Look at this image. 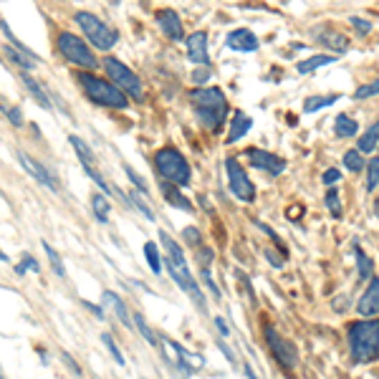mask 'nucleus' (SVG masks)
<instances>
[{
    "instance_id": "1",
    "label": "nucleus",
    "mask_w": 379,
    "mask_h": 379,
    "mask_svg": "<svg viewBox=\"0 0 379 379\" xmlns=\"http://www.w3.org/2000/svg\"><path fill=\"white\" fill-rule=\"evenodd\" d=\"M160 241H162V248H165V261H167V270H169V276L175 278V284L183 288L185 293H187L190 299L195 301L197 306L205 311V299H203V291H200V286H197L195 276L190 273L187 268V261H185V255H183V248L175 243V238L169 233H165L162 230L160 233Z\"/></svg>"
},
{
    "instance_id": "2",
    "label": "nucleus",
    "mask_w": 379,
    "mask_h": 379,
    "mask_svg": "<svg viewBox=\"0 0 379 379\" xmlns=\"http://www.w3.org/2000/svg\"><path fill=\"white\" fill-rule=\"evenodd\" d=\"M190 102L195 107L197 119L203 122L212 134H218L223 127H225L228 119V99L220 89H203L197 86L192 94H190Z\"/></svg>"
},
{
    "instance_id": "3",
    "label": "nucleus",
    "mask_w": 379,
    "mask_h": 379,
    "mask_svg": "<svg viewBox=\"0 0 379 379\" xmlns=\"http://www.w3.org/2000/svg\"><path fill=\"white\" fill-rule=\"evenodd\" d=\"M346 339H349V349L354 362L372 364V362L379 359V319H362L349 324Z\"/></svg>"
},
{
    "instance_id": "4",
    "label": "nucleus",
    "mask_w": 379,
    "mask_h": 379,
    "mask_svg": "<svg viewBox=\"0 0 379 379\" xmlns=\"http://www.w3.org/2000/svg\"><path fill=\"white\" fill-rule=\"evenodd\" d=\"M79 84L89 102L99 104V107H107V109H127L129 107L127 94L111 79L107 81L94 73H79Z\"/></svg>"
},
{
    "instance_id": "5",
    "label": "nucleus",
    "mask_w": 379,
    "mask_h": 379,
    "mask_svg": "<svg viewBox=\"0 0 379 379\" xmlns=\"http://www.w3.org/2000/svg\"><path fill=\"white\" fill-rule=\"evenodd\" d=\"M154 167L160 172V177L165 183H172L177 187H183V185L190 183V165L187 160L183 157V152H177L175 147H162L157 149L154 154Z\"/></svg>"
},
{
    "instance_id": "6",
    "label": "nucleus",
    "mask_w": 379,
    "mask_h": 379,
    "mask_svg": "<svg viewBox=\"0 0 379 379\" xmlns=\"http://www.w3.org/2000/svg\"><path fill=\"white\" fill-rule=\"evenodd\" d=\"M76 23H79L81 33L86 36V41L94 48H99V51H109V48H114L119 41L117 30L109 28L107 23L102 21V18H96L94 13H86V10H81V13H76Z\"/></svg>"
},
{
    "instance_id": "7",
    "label": "nucleus",
    "mask_w": 379,
    "mask_h": 379,
    "mask_svg": "<svg viewBox=\"0 0 379 379\" xmlns=\"http://www.w3.org/2000/svg\"><path fill=\"white\" fill-rule=\"evenodd\" d=\"M104 71L109 73V79L114 81L129 99H134V102H145V89H142L139 76L131 71V68H127L119 59H114V56L104 59Z\"/></svg>"
},
{
    "instance_id": "8",
    "label": "nucleus",
    "mask_w": 379,
    "mask_h": 379,
    "mask_svg": "<svg viewBox=\"0 0 379 379\" xmlns=\"http://www.w3.org/2000/svg\"><path fill=\"white\" fill-rule=\"evenodd\" d=\"M56 46H59L61 56H64L66 61H71L73 66H81V68H94L96 66V56L91 53L86 41H81L76 33L61 30L59 38H56Z\"/></svg>"
},
{
    "instance_id": "9",
    "label": "nucleus",
    "mask_w": 379,
    "mask_h": 379,
    "mask_svg": "<svg viewBox=\"0 0 379 379\" xmlns=\"http://www.w3.org/2000/svg\"><path fill=\"white\" fill-rule=\"evenodd\" d=\"M263 334H266V344H268L270 354L276 357V362L284 367L286 372H293L296 367H299V349L293 346V342H288L286 336H281L276 329L266 324L263 326Z\"/></svg>"
},
{
    "instance_id": "10",
    "label": "nucleus",
    "mask_w": 379,
    "mask_h": 379,
    "mask_svg": "<svg viewBox=\"0 0 379 379\" xmlns=\"http://www.w3.org/2000/svg\"><path fill=\"white\" fill-rule=\"evenodd\" d=\"M225 172H228V183H230V192H233L238 200H243V203H253L255 185L250 183V177L246 175V169H243L241 162L235 160V157H228Z\"/></svg>"
},
{
    "instance_id": "11",
    "label": "nucleus",
    "mask_w": 379,
    "mask_h": 379,
    "mask_svg": "<svg viewBox=\"0 0 379 379\" xmlns=\"http://www.w3.org/2000/svg\"><path fill=\"white\" fill-rule=\"evenodd\" d=\"M246 157H248V162L253 167L263 169V172L270 177H278L286 169L284 157H278V154H273V152H266V149H258V147L246 149Z\"/></svg>"
},
{
    "instance_id": "12",
    "label": "nucleus",
    "mask_w": 379,
    "mask_h": 379,
    "mask_svg": "<svg viewBox=\"0 0 379 379\" xmlns=\"http://www.w3.org/2000/svg\"><path fill=\"white\" fill-rule=\"evenodd\" d=\"M18 160H21V165L28 169V175L33 177L36 183H41L44 187L51 190V192H59V183L53 180L51 172H48V169H46L41 162H36L33 157H30V154H26V152H18Z\"/></svg>"
},
{
    "instance_id": "13",
    "label": "nucleus",
    "mask_w": 379,
    "mask_h": 379,
    "mask_svg": "<svg viewBox=\"0 0 379 379\" xmlns=\"http://www.w3.org/2000/svg\"><path fill=\"white\" fill-rule=\"evenodd\" d=\"M157 26L169 41H183L185 33H183V21H180V15L175 10H157Z\"/></svg>"
},
{
    "instance_id": "14",
    "label": "nucleus",
    "mask_w": 379,
    "mask_h": 379,
    "mask_svg": "<svg viewBox=\"0 0 379 379\" xmlns=\"http://www.w3.org/2000/svg\"><path fill=\"white\" fill-rule=\"evenodd\" d=\"M359 316H379V278H369L367 291L359 296Z\"/></svg>"
},
{
    "instance_id": "15",
    "label": "nucleus",
    "mask_w": 379,
    "mask_h": 379,
    "mask_svg": "<svg viewBox=\"0 0 379 379\" xmlns=\"http://www.w3.org/2000/svg\"><path fill=\"white\" fill-rule=\"evenodd\" d=\"M228 46L238 53H253L258 51V38L248 28H235L228 33Z\"/></svg>"
},
{
    "instance_id": "16",
    "label": "nucleus",
    "mask_w": 379,
    "mask_h": 379,
    "mask_svg": "<svg viewBox=\"0 0 379 379\" xmlns=\"http://www.w3.org/2000/svg\"><path fill=\"white\" fill-rule=\"evenodd\" d=\"M187 56L192 64L197 66H207L210 64V56H207V36L203 30H197L187 38Z\"/></svg>"
},
{
    "instance_id": "17",
    "label": "nucleus",
    "mask_w": 379,
    "mask_h": 379,
    "mask_svg": "<svg viewBox=\"0 0 379 379\" xmlns=\"http://www.w3.org/2000/svg\"><path fill=\"white\" fill-rule=\"evenodd\" d=\"M3 51L8 53V59L13 61L15 66H18V68H36L38 64H41V59H38V56H33V53L28 51V48H26V46H13V44H8L6 48H3Z\"/></svg>"
},
{
    "instance_id": "18",
    "label": "nucleus",
    "mask_w": 379,
    "mask_h": 379,
    "mask_svg": "<svg viewBox=\"0 0 379 379\" xmlns=\"http://www.w3.org/2000/svg\"><path fill=\"white\" fill-rule=\"evenodd\" d=\"M102 299H104V304H107V306H109L111 311H114V314L119 316V321H122V324H124L127 329H134V319H131L129 308L124 306V301L119 299L117 293H114V291H104Z\"/></svg>"
},
{
    "instance_id": "19",
    "label": "nucleus",
    "mask_w": 379,
    "mask_h": 379,
    "mask_svg": "<svg viewBox=\"0 0 379 379\" xmlns=\"http://www.w3.org/2000/svg\"><path fill=\"white\" fill-rule=\"evenodd\" d=\"M250 127H253V119H250L248 114H243V111H238V114L233 117V122H230V131H228L225 142H228V145H235L238 139H243L246 134H248Z\"/></svg>"
},
{
    "instance_id": "20",
    "label": "nucleus",
    "mask_w": 379,
    "mask_h": 379,
    "mask_svg": "<svg viewBox=\"0 0 379 379\" xmlns=\"http://www.w3.org/2000/svg\"><path fill=\"white\" fill-rule=\"evenodd\" d=\"M316 41H319L321 46H326V48H331V51H339V53H344L346 48H349V38L344 36V33H339V30L316 33Z\"/></svg>"
},
{
    "instance_id": "21",
    "label": "nucleus",
    "mask_w": 379,
    "mask_h": 379,
    "mask_svg": "<svg viewBox=\"0 0 379 379\" xmlns=\"http://www.w3.org/2000/svg\"><path fill=\"white\" fill-rule=\"evenodd\" d=\"M21 81L26 84V89L30 91V96H33V99H36V102L41 104L44 109H51V102H48V96L44 94V86H41V84H38V81L30 76L28 68H21Z\"/></svg>"
},
{
    "instance_id": "22",
    "label": "nucleus",
    "mask_w": 379,
    "mask_h": 379,
    "mask_svg": "<svg viewBox=\"0 0 379 379\" xmlns=\"http://www.w3.org/2000/svg\"><path fill=\"white\" fill-rule=\"evenodd\" d=\"M162 197L167 200L169 205H175V207H180V210H192V203H190L187 197H183L180 195V190H177V185H172V183H165L162 180Z\"/></svg>"
},
{
    "instance_id": "23",
    "label": "nucleus",
    "mask_w": 379,
    "mask_h": 379,
    "mask_svg": "<svg viewBox=\"0 0 379 379\" xmlns=\"http://www.w3.org/2000/svg\"><path fill=\"white\" fill-rule=\"evenodd\" d=\"M336 99H339V94H329V96H308L306 102H304V114H316V111L326 109V107H331V104H336Z\"/></svg>"
},
{
    "instance_id": "24",
    "label": "nucleus",
    "mask_w": 379,
    "mask_h": 379,
    "mask_svg": "<svg viewBox=\"0 0 379 379\" xmlns=\"http://www.w3.org/2000/svg\"><path fill=\"white\" fill-rule=\"evenodd\" d=\"M336 61V56H311V59H306V61H301L299 66H296V71L301 73V76H306V73H314L316 68H321V66H329V64H334Z\"/></svg>"
},
{
    "instance_id": "25",
    "label": "nucleus",
    "mask_w": 379,
    "mask_h": 379,
    "mask_svg": "<svg viewBox=\"0 0 379 379\" xmlns=\"http://www.w3.org/2000/svg\"><path fill=\"white\" fill-rule=\"evenodd\" d=\"M377 142H379V122H374L369 129L359 137V145H357V149L362 154H369V152H374V147H377Z\"/></svg>"
},
{
    "instance_id": "26",
    "label": "nucleus",
    "mask_w": 379,
    "mask_h": 379,
    "mask_svg": "<svg viewBox=\"0 0 379 379\" xmlns=\"http://www.w3.org/2000/svg\"><path fill=\"white\" fill-rule=\"evenodd\" d=\"M68 142H71V147L76 149V154H79L81 165H84V167H91V162H94V152H91V147H89L81 137H76V134H71Z\"/></svg>"
},
{
    "instance_id": "27",
    "label": "nucleus",
    "mask_w": 379,
    "mask_h": 379,
    "mask_svg": "<svg viewBox=\"0 0 379 379\" xmlns=\"http://www.w3.org/2000/svg\"><path fill=\"white\" fill-rule=\"evenodd\" d=\"M91 207H94V215L99 223H109V200H107V192H96L91 197Z\"/></svg>"
},
{
    "instance_id": "28",
    "label": "nucleus",
    "mask_w": 379,
    "mask_h": 379,
    "mask_svg": "<svg viewBox=\"0 0 379 379\" xmlns=\"http://www.w3.org/2000/svg\"><path fill=\"white\" fill-rule=\"evenodd\" d=\"M334 129H336V134H339V137L346 139V137H354V134H357L359 124L351 117H346V114H339V117H336V122H334Z\"/></svg>"
},
{
    "instance_id": "29",
    "label": "nucleus",
    "mask_w": 379,
    "mask_h": 379,
    "mask_svg": "<svg viewBox=\"0 0 379 379\" xmlns=\"http://www.w3.org/2000/svg\"><path fill=\"white\" fill-rule=\"evenodd\" d=\"M145 255H147V263H149L152 273H154V276H160V270H162V253H160V248H157V243L147 241L145 243Z\"/></svg>"
},
{
    "instance_id": "30",
    "label": "nucleus",
    "mask_w": 379,
    "mask_h": 379,
    "mask_svg": "<svg viewBox=\"0 0 379 379\" xmlns=\"http://www.w3.org/2000/svg\"><path fill=\"white\" fill-rule=\"evenodd\" d=\"M131 319H134V326L139 329V334H142L147 339V344H152V346H160L162 339L157 334H154L152 329H149V324L145 321V316H142V314H131Z\"/></svg>"
},
{
    "instance_id": "31",
    "label": "nucleus",
    "mask_w": 379,
    "mask_h": 379,
    "mask_svg": "<svg viewBox=\"0 0 379 379\" xmlns=\"http://www.w3.org/2000/svg\"><path fill=\"white\" fill-rule=\"evenodd\" d=\"M357 268H359V281H369L374 276V263L369 261V255L364 250H357Z\"/></svg>"
},
{
    "instance_id": "32",
    "label": "nucleus",
    "mask_w": 379,
    "mask_h": 379,
    "mask_svg": "<svg viewBox=\"0 0 379 379\" xmlns=\"http://www.w3.org/2000/svg\"><path fill=\"white\" fill-rule=\"evenodd\" d=\"M344 167L351 169V172H362V169L367 167L364 157L359 154V149H349V152H344Z\"/></svg>"
},
{
    "instance_id": "33",
    "label": "nucleus",
    "mask_w": 379,
    "mask_h": 379,
    "mask_svg": "<svg viewBox=\"0 0 379 379\" xmlns=\"http://www.w3.org/2000/svg\"><path fill=\"white\" fill-rule=\"evenodd\" d=\"M44 250H46V255H48V261H51L53 270H56V276H59V278H66L64 261H61V255L56 253V250H53V246H51V243H44Z\"/></svg>"
},
{
    "instance_id": "34",
    "label": "nucleus",
    "mask_w": 379,
    "mask_h": 379,
    "mask_svg": "<svg viewBox=\"0 0 379 379\" xmlns=\"http://www.w3.org/2000/svg\"><path fill=\"white\" fill-rule=\"evenodd\" d=\"M377 185H379V157H372V160L367 162V190L372 192Z\"/></svg>"
},
{
    "instance_id": "35",
    "label": "nucleus",
    "mask_w": 379,
    "mask_h": 379,
    "mask_svg": "<svg viewBox=\"0 0 379 379\" xmlns=\"http://www.w3.org/2000/svg\"><path fill=\"white\" fill-rule=\"evenodd\" d=\"M326 207L331 212V218H342V200H339V192L336 190H329L326 192Z\"/></svg>"
},
{
    "instance_id": "36",
    "label": "nucleus",
    "mask_w": 379,
    "mask_h": 379,
    "mask_svg": "<svg viewBox=\"0 0 379 379\" xmlns=\"http://www.w3.org/2000/svg\"><path fill=\"white\" fill-rule=\"evenodd\" d=\"M379 94V79L377 81H369V84H364V86H359L357 91H354V99H372V96H377Z\"/></svg>"
},
{
    "instance_id": "37",
    "label": "nucleus",
    "mask_w": 379,
    "mask_h": 379,
    "mask_svg": "<svg viewBox=\"0 0 379 379\" xmlns=\"http://www.w3.org/2000/svg\"><path fill=\"white\" fill-rule=\"evenodd\" d=\"M0 109H3V114H6V119L10 122V124H15V127L23 124V111L18 109V107H8V104H3Z\"/></svg>"
},
{
    "instance_id": "38",
    "label": "nucleus",
    "mask_w": 379,
    "mask_h": 379,
    "mask_svg": "<svg viewBox=\"0 0 379 379\" xmlns=\"http://www.w3.org/2000/svg\"><path fill=\"white\" fill-rule=\"evenodd\" d=\"M102 342L107 344V349L111 351V357L117 359V364H124V357H122V351H119V346L114 344V339H111V334H102Z\"/></svg>"
},
{
    "instance_id": "39",
    "label": "nucleus",
    "mask_w": 379,
    "mask_h": 379,
    "mask_svg": "<svg viewBox=\"0 0 379 379\" xmlns=\"http://www.w3.org/2000/svg\"><path fill=\"white\" fill-rule=\"evenodd\" d=\"M28 268H30V270H36V273H38V263H36V258L26 253V255H23V263L18 266V268H15V273H18V276H23V273H26Z\"/></svg>"
},
{
    "instance_id": "40",
    "label": "nucleus",
    "mask_w": 379,
    "mask_h": 379,
    "mask_svg": "<svg viewBox=\"0 0 379 379\" xmlns=\"http://www.w3.org/2000/svg\"><path fill=\"white\" fill-rule=\"evenodd\" d=\"M183 235H185V241H187L192 248H195V250L200 248V243H203V241H200V230H197V228H185Z\"/></svg>"
},
{
    "instance_id": "41",
    "label": "nucleus",
    "mask_w": 379,
    "mask_h": 379,
    "mask_svg": "<svg viewBox=\"0 0 379 379\" xmlns=\"http://www.w3.org/2000/svg\"><path fill=\"white\" fill-rule=\"evenodd\" d=\"M124 172L129 175V180L134 183V187H139V192H142V195H147V185H145V180H142V177H139L137 172H134V169L129 167V165L124 167Z\"/></svg>"
},
{
    "instance_id": "42",
    "label": "nucleus",
    "mask_w": 379,
    "mask_h": 379,
    "mask_svg": "<svg viewBox=\"0 0 379 379\" xmlns=\"http://www.w3.org/2000/svg\"><path fill=\"white\" fill-rule=\"evenodd\" d=\"M349 23H351V26H354L357 30H362V33H369V30H372V23L364 21V18H359V15H351Z\"/></svg>"
},
{
    "instance_id": "43",
    "label": "nucleus",
    "mask_w": 379,
    "mask_h": 379,
    "mask_svg": "<svg viewBox=\"0 0 379 379\" xmlns=\"http://www.w3.org/2000/svg\"><path fill=\"white\" fill-rule=\"evenodd\" d=\"M339 177H342V172H339V169L329 167L326 172H324V177H321V180H324V185H334V183H339Z\"/></svg>"
},
{
    "instance_id": "44",
    "label": "nucleus",
    "mask_w": 379,
    "mask_h": 379,
    "mask_svg": "<svg viewBox=\"0 0 379 379\" xmlns=\"http://www.w3.org/2000/svg\"><path fill=\"white\" fill-rule=\"evenodd\" d=\"M207 76H210V73H207V68H195V73H192V81H195V84H203V81H207Z\"/></svg>"
},
{
    "instance_id": "45",
    "label": "nucleus",
    "mask_w": 379,
    "mask_h": 379,
    "mask_svg": "<svg viewBox=\"0 0 379 379\" xmlns=\"http://www.w3.org/2000/svg\"><path fill=\"white\" fill-rule=\"evenodd\" d=\"M215 326L220 329V334L223 336H230V329H228V324L223 321V316H215Z\"/></svg>"
},
{
    "instance_id": "46",
    "label": "nucleus",
    "mask_w": 379,
    "mask_h": 379,
    "mask_svg": "<svg viewBox=\"0 0 379 379\" xmlns=\"http://www.w3.org/2000/svg\"><path fill=\"white\" fill-rule=\"evenodd\" d=\"M84 306L91 308V311H94V314H96V319H104V311H102V308H99V306H94V304H89V301H84Z\"/></svg>"
},
{
    "instance_id": "47",
    "label": "nucleus",
    "mask_w": 379,
    "mask_h": 379,
    "mask_svg": "<svg viewBox=\"0 0 379 379\" xmlns=\"http://www.w3.org/2000/svg\"><path fill=\"white\" fill-rule=\"evenodd\" d=\"M0 261H3V263H8V255L3 253V250H0Z\"/></svg>"
},
{
    "instance_id": "48",
    "label": "nucleus",
    "mask_w": 379,
    "mask_h": 379,
    "mask_svg": "<svg viewBox=\"0 0 379 379\" xmlns=\"http://www.w3.org/2000/svg\"><path fill=\"white\" fill-rule=\"evenodd\" d=\"M111 3H119V0H111Z\"/></svg>"
}]
</instances>
